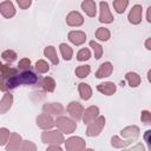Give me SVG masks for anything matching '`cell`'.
<instances>
[{"mask_svg": "<svg viewBox=\"0 0 151 151\" xmlns=\"http://www.w3.org/2000/svg\"><path fill=\"white\" fill-rule=\"evenodd\" d=\"M38 81V76L31 70L22 71L21 73H17L15 76L6 79L7 90H13L20 85H34Z\"/></svg>", "mask_w": 151, "mask_h": 151, "instance_id": "obj_1", "label": "cell"}, {"mask_svg": "<svg viewBox=\"0 0 151 151\" xmlns=\"http://www.w3.org/2000/svg\"><path fill=\"white\" fill-rule=\"evenodd\" d=\"M54 125L57 126V129L63 132V133H66V134H70V133H73L77 129V123L74 119H71L68 117H65V116H59L55 120H54Z\"/></svg>", "mask_w": 151, "mask_h": 151, "instance_id": "obj_2", "label": "cell"}, {"mask_svg": "<svg viewBox=\"0 0 151 151\" xmlns=\"http://www.w3.org/2000/svg\"><path fill=\"white\" fill-rule=\"evenodd\" d=\"M41 142L44 144L51 145V144H61L65 142L64 133L58 130H45L41 133Z\"/></svg>", "mask_w": 151, "mask_h": 151, "instance_id": "obj_3", "label": "cell"}, {"mask_svg": "<svg viewBox=\"0 0 151 151\" xmlns=\"http://www.w3.org/2000/svg\"><path fill=\"white\" fill-rule=\"evenodd\" d=\"M105 117L104 116H98L94 120H92L90 124H87L86 129V136L87 137H97L100 134L105 126Z\"/></svg>", "mask_w": 151, "mask_h": 151, "instance_id": "obj_4", "label": "cell"}, {"mask_svg": "<svg viewBox=\"0 0 151 151\" xmlns=\"http://www.w3.org/2000/svg\"><path fill=\"white\" fill-rule=\"evenodd\" d=\"M64 143H65V149L67 151H81L86 149V142L78 136L70 137Z\"/></svg>", "mask_w": 151, "mask_h": 151, "instance_id": "obj_5", "label": "cell"}, {"mask_svg": "<svg viewBox=\"0 0 151 151\" xmlns=\"http://www.w3.org/2000/svg\"><path fill=\"white\" fill-rule=\"evenodd\" d=\"M42 112L50 116H61L65 113V107L60 103H46L42 105Z\"/></svg>", "mask_w": 151, "mask_h": 151, "instance_id": "obj_6", "label": "cell"}, {"mask_svg": "<svg viewBox=\"0 0 151 151\" xmlns=\"http://www.w3.org/2000/svg\"><path fill=\"white\" fill-rule=\"evenodd\" d=\"M67 112L70 113L71 118L74 119L76 122L77 120H80L81 117H83V112H84V106L79 103V101H71L68 105H67Z\"/></svg>", "mask_w": 151, "mask_h": 151, "instance_id": "obj_7", "label": "cell"}, {"mask_svg": "<svg viewBox=\"0 0 151 151\" xmlns=\"http://www.w3.org/2000/svg\"><path fill=\"white\" fill-rule=\"evenodd\" d=\"M99 8H100L99 21L103 22V24H111V22H113L114 18H113V15L111 14L109 4H107L106 1H101V2L99 4Z\"/></svg>", "mask_w": 151, "mask_h": 151, "instance_id": "obj_8", "label": "cell"}, {"mask_svg": "<svg viewBox=\"0 0 151 151\" xmlns=\"http://www.w3.org/2000/svg\"><path fill=\"white\" fill-rule=\"evenodd\" d=\"M37 125L42 129V130H51L53 126H54V120L52 118V116L42 112L40 113L38 117H37Z\"/></svg>", "mask_w": 151, "mask_h": 151, "instance_id": "obj_9", "label": "cell"}, {"mask_svg": "<svg viewBox=\"0 0 151 151\" xmlns=\"http://www.w3.org/2000/svg\"><path fill=\"white\" fill-rule=\"evenodd\" d=\"M142 15H143V7L140 5H134L132 6L129 15H127V19H129V22L132 24V25H138L140 24L142 21Z\"/></svg>", "mask_w": 151, "mask_h": 151, "instance_id": "obj_10", "label": "cell"}, {"mask_svg": "<svg viewBox=\"0 0 151 151\" xmlns=\"http://www.w3.org/2000/svg\"><path fill=\"white\" fill-rule=\"evenodd\" d=\"M99 116V109L98 106H94V105H91L88 106L87 109H84V112H83V122L84 124H90L92 120H94L97 117Z\"/></svg>", "mask_w": 151, "mask_h": 151, "instance_id": "obj_11", "label": "cell"}, {"mask_svg": "<svg viewBox=\"0 0 151 151\" xmlns=\"http://www.w3.org/2000/svg\"><path fill=\"white\" fill-rule=\"evenodd\" d=\"M66 24L72 27H79L84 24V17L79 12L72 11L66 15Z\"/></svg>", "mask_w": 151, "mask_h": 151, "instance_id": "obj_12", "label": "cell"}, {"mask_svg": "<svg viewBox=\"0 0 151 151\" xmlns=\"http://www.w3.org/2000/svg\"><path fill=\"white\" fill-rule=\"evenodd\" d=\"M21 143H22L21 136L19 133H17V132H13V133H11V137H9V139L7 142L6 150L7 151H18V150H20Z\"/></svg>", "mask_w": 151, "mask_h": 151, "instance_id": "obj_13", "label": "cell"}, {"mask_svg": "<svg viewBox=\"0 0 151 151\" xmlns=\"http://www.w3.org/2000/svg\"><path fill=\"white\" fill-rule=\"evenodd\" d=\"M139 127L136 126V125H130V126H126L124 127L122 131H120V134L123 138L125 139H129V140H136L138 137H139Z\"/></svg>", "mask_w": 151, "mask_h": 151, "instance_id": "obj_14", "label": "cell"}, {"mask_svg": "<svg viewBox=\"0 0 151 151\" xmlns=\"http://www.w3.org/2000/svg\"><path fill=\"white\" fill-rule=\"evenodd\" d=\"M67 38L76 46H80L86 41V34L83 31H70Z\"/></svg>", "mask_w": 151, "mask_h": 151, "instance_id": "obj_15", "label": "cell"}, {"mask_svg": "<svg viewBox=\"0 0 151 151\" xmlns=\"http://www.w3.org/2000/svg\"><path fill=\"white\" fill-rule=\"evenodd\" d=\"M0 13L2 14L4 18L11 19L15 15V7L9 0L2 1V2H0Z\"/></svg>", "mask_w": 151, "mask_h": 151, "instance_id": "obj_16", "label": "cell"}, {"mask_svg": "<svg viewBox=\"0 0 151 151\" xmlns=\"http://www.w3.org/2000/svg\"><path fill=\"white\" fill-rule=\"evenodd\" d=\"M112 71H113V65H112L110 61H105V63H103V64L99 66L98 71L96 72V78L101 79V78L110 77L111 73H112Z\"/></svg>", "mask_w": 151, "mask_h": 151, "instance_id": "obj_17", "label": "cell"}, {"mask_svg": "<svg viewBox=\"0 0 151 151\" xmlns=\"http://www.w3.org/2000/svg\"><path fill=\"white\" fill-rule=\"evenodd\" d=\"M12 104H13V94L11 92H6L0 100V114H4L7 111H9Z\"/></svg>", "mask_w": 151, "mask_h": 151, "instance_id": "obj_18", "label": "cell"}, {"mask_svg": "<svg viewBox=\"0 0 151 151\" xmlns=\"http://www.w3.org/2000/svg\"><path fill=\"white\" fill-rule=\"evenodd\" d=\"M97 90L105 96H112L117 91V86L113 81H105L97 85Z\"/></svg>", "mask_w": 151, "mask_h": 151, "instance_id": "obj_19", "label": "cell"}, {"mask_svg": "<svg viewBox=\"0 0 151 151\" xmlns=\"http://www.w3.org/2000/svg\"><path fill=\"white\" fill-rule=\"evenodd\" d=\"M80 6H81V9L86 13L87 17H90V18H94L96 17V14H97V6H96L94 0H84Z\"/></svg>", "mask_w": 151, "mask_h": 151, "instance_id": "obj_20", "label": "cell"}, {"mask_svg": "<svg viewBox=\"0 0 151 151\" xmlns=\"http://www.w3.org/2000/svg\"><path fill=\"white\" fill-rule=\"evenodd\" d=\"M18 71H19L18 68H13V67H11L8 65H5V64L0 63V77L2 79H5V80L11 78V77H13V76H15L18 73Z\"/></svg>", "mask_w": 151, "mask_h": 151, "instance_id": "obj_21", "label": "cell"}, {"mask_svg": "<svg viewBox=\"0 0 151 151\" xmlns=\"http://www.w3.org/2000/svg\"><path fill=\"white\" fill-rule=\"evenodd\" d=\"M78 91H79V96L83 100H88L92 97V88L86 83H80L78 85Z\"/></svg>", "mask_w": 151, "mask_h": 151, "instance_id": "obj_22", "label": "cell"}, {"mask_svg": "<svg viewBox=\"0 0 151 151\" xmlns=\"http://www.w3.org/2000/svg\"><path fill=\"white\" fill-rule=\"evenodd\" d=\"M44 55L47 57V59H50L53 65L59 64V58L57 55V51H55L54 46H46L44 48Z\"/></svg>", "mask_w": 151, "mask_h": 151, "instance_id": "obj_23", "label": "cell"}, {"mask_svg": "<svg viewBox=\"0 0 151 151\" xmlns=\"http://www.w3.org/2000/svg\"><path fill=\"white\" fill-rule=\"evenodd\" d=\"M125 79H126V81L129 83V85H130L131 87H137V86H139L140 83H142L140 76H139L138 73H136V72H127V73L125 74Z\"/></svg>", "mask_w": 151, "mask_h": 151, "instance_id": "obj_24", "label": "cell"}, {"mask_svg": "<svg viewBox=\"0 0 151 151\" xmlns=\"http://www.w3.org/2000/svg\"><path fill=\"white\" fill-rule=\"evenodd\" d=\"M131 143H133L132 140H129V139H126V140H123L120 137H118V136H113L112 138H111V145L114 147V149H125V147H127Z\"/></svg>", "mask_w": 151, "mask_h": 151, "instance_id": "obj_25", "label": "cell"}, {"mask_svg": "<svg viewBox=\"0 0 151 151\" xmlns=\"http://www.w3.org/2000/svg\"><path fill=\"white\" fill-rule=\"evenodd\" d=\"M41 87L45 92H53L55 88V80L52 77H44L41 79Z\"/></svg>", "mask_w": 151, "mask_h": 151, "instance_id": "obj_26", "label": "cell"}, {"mask_svg": "<svg viewBox=\"0 0 151 151\" xmlns=\"http://www.w3.org/2000/svg\"><path fill=\"white\" fill-rule=\"evenodd\" d=\"M59 50H60V53H61V57L65 59V60H71L72 57H73V50L71 46H68L67 44L65 42H61L59 45Z\"/></svg>", "mask_w": 151, "mask_h": 151, "instance_id": "obj_27", "label": "cell"}, {"mask_svg": "<svg viewBox=\"0 0 151 151\" xmlns=\"http://www.w3.org/2000/svg\"><path fill=\"white\" fill-rule=\"evenodd\" d=\"M111 37V33L109 31V28H105V27H99L97 31H96V38L98 40H101V41H107Z\"/></svg>", "mask_w": 151, "mask_h": 151, "instance_id": "obj_28", "label": "cell"}, {"mask_svg": "<svg viewBox=\"0 0 151 151\" xmlns=\"http://www.w3.org/2000/svg\"><path fill=\"white\" fill-rule=\"evenodd\" d=\"M74 73L78 78H86L91 73V66L90 65H80L76 68Z\"/></svg>", "mask_w": 151, "mask_h": 151, "instance_id": "obj_29", "label": "cell"}, {"mask_svg": "<svg viewBox=\"0 0 151 151\" xmlns=\"http://www.w3.org/2000/svg\"><path fill=\"white\" fill-rule=\"evenodd\" d=\"M129 6V0H114L113 1V8L118 14H123Z\"/></svg>", "mask_w": 151, "mask_h": 151, "instance_id": "obj_30", "label": "cell"}, {"mask_svg": "<svg viewBox=\"0 0 151 151\" xmlns=\"http://www.w3.org/2000/svg\"><path fill=\"white\" fill-rule=\"evenodd\" d=\"M90 47H92L93 53H94V58H96V59H100V58L103 57L104 50H103L101 45H99V44L96 42L94 40H91V41H90Z\"/></svg>", "mask_w": 151, "mask_h": 151, "instance_id": "obj_31", "label": "cell"}, {"mask_svg": "<svg viewBox=\"0 0 151 151\" xmlns=\"http://www.w3.org/2000/svg\"><path fill=\"white\" fill-rule=\"evenodd\" d=\"M17 57H18V54H17V52L15 51H13V50H6V51H4L2 53H1V58L6 61V63H13L15 59H17Z\"/></svg>", "mask_w": 151, "mask_h": 151, "instance_id": "obj_32", "label": "cell"}, {"mask_svg": "<svg viewBox=\"0 0 151 151\" xmlns=\"http://www.w3.org/2000/svg\"><path fill=\"white\" fill-rule=\"evenodd\" d=\"M35 70L38 73H46L50 71V65L46 60L44 59H39L37 63H35Z\"/></svg>", "mask_w": 151, "mask_h": 151, "instance_id": "obj_33", "label": "cell"}, {"mask_svg": "<svg viewBox=\"0 0 151 151\" xmlns=\"http://www.w3.org/2000/svg\"><path fill=\"white\" fill-rule=\"evenodd\" d=\"M11 137V131L6 127H0V146L6 145Z\"/></svg>", "mask_w": 151, "mask_h": 151, "instance_id": "obj_34", "label": "cell"}, {"mask_svg": "<svg viewBox=\"0 0 151 151\" xmlns=\"http://www.w3.org/2000/svg\"><path fill=\"white\" fill-rule=\"evenodd\" d=\"M90 58H91V52L88 48H81L77 53V60L78 61H85V60H88Z\"/></svg>", "mask_w": 151, "mask_h": 151, "instance_id": "obj_35", "label": "cell"}, {"mask_svg": "<svg viewBox=\"0 0 151 151\" xmlns=\"http://www.w3.org/2000/svg\"><path fill=\"white\" fill-rule=\"evenodd\" d=\"M20 150H22V151H35L37 145L34 143H32L31 140H22Z\"/></svg>", "mask_w": 151, "mask_h": 151, "instance_id": "obj_36", "label": "cell"}, {"mask_svg": "<svg viewBox=\"0 0 151 151\" xmlns=\"http://www.w3.org/2000/svg\"><path fill=\"white\" fill-rule=\"evenodd\" d=\"M29 67H31V60L28 58H22L18 63V70L26 71V70H29Z\"/></svg>", "mask_w": 151, "mask_h": 151, "instance_id": "obj_37", "label": "cell"}, {"mask_svg": "<svg viewBox=\"0 0 151 151\" xmlns=\"http://www.w3.org/2000/svg\"><path fill=\"white\" fill-rule=\"evenodd\" d=\"M140 120H142L144 124L150 125V124H151V113H150V111H146V110L142 111V114H140Z\"/></svg>", "mask_w": 151, "mask_h": 151, "instance_id": "obj_38", "label": "cell"}, {"mask_svg": "<svg viewBox=\"0 0 151 151\" xmlns=\"http://www.w3.org/2000/svg\"><path fill=\"white\" fill-rule=\"evenodd\" d=\"M17 4L21 9H27L32 5V0H17Z\"/></svg>", "mask_w": 151, "mask_h": 151, "instance_id": "obj_39", "label": "cell"}, {"mask_svg": "<svg viewBox=\"0 0 151 151\" xmlns=\"http://www.w3.org/2000/svg\"><path fill=\"white\" fill-rule=\"evenodd\" d=\"M52 150H58L60 151L61 150V146L59 144H51L50 146H47V151H52Z\"/></svg>", "mask_w": 151, "mask_h": 151, "instance_id": "obj_40", "label": "cell"}, {"mask_svg": "<svg viewBox=\"0 0 151 151\" xmlns=\"http://www.w3.org/2000/svg\"><path fill=\"white\" fill-rule=\"evenodd\" d=\"M0 91H7V86H6V81L4 79L0 78Z\"/></svg>", "mask_w": 151, "mask_h": 151, "instance_id": "obj_41", "label": "cell"}, {"mask_svg": "<svg viewBox=\"0 0 151 151\" xmlns=\"http://www.w3.org/2000/svg\"><path fill=\"white\" fill-rule=\"evenodd\" d=\"M145 47L146 50H151V38H147L145 41Z\"/></svg>", "mask_w": 151, "mask_h": 151, "instance_id": "obj_42", "label": "cell"}, {"mask_svg": "<svg viewBox=\"0 0 151 151\" xmlns=\"http://www.w3.org/2000/svg\"><path fill=\"white\" fill-rule=\"evenodd\" d=\"M150 11H151V7L147 8V13H146V20L147 22H151V18H150Z\"/></svg>", "mask_w": 151, "mask_h": 151, "instance_id": "obj_43", "label": "cell"}, {"mask_svg": "<svg viewBox=\"0 0 151 151\" xmlns=\"http://www.w3.org/2000/svg\"><path fill=\"white\" fill-rule=\"evenodd\" d=\"M150 133H151V131H150V130H149V131H146L145 137H144V138H145V140L147 142V144H150V142H149V136H150Z\"/></svg>", "mask_w": 151, "mask_h": 151, "instance_id": "obj_44", "label": "cell"}, {"mask_svg": "<svg viewBox=\"0 0 151 151\" xmlns=\"http://www.w3.org/2000/svg\"><path fill=\"white\" fill-rule=\"evenodd\" d=\"M0 78H1V77H0ZM1 79H2V78H1ZM4 80H5V79H4Z\"/></svg>", "mask_w": 151, "mask_h": 151, "instance_id": "obj_45", "label": "cell"}]
</instances>
